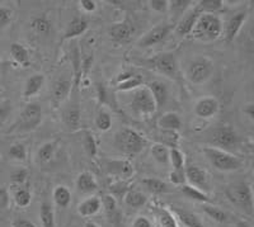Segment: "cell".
Masks as SVG:
<instances>
[{
  "mask_svg": "<svg viewBox=\"0 0 254 227\" xmlns=\"http://www.w3.org/2000/svg\"><path fill=\"white\" fill-rule=\"evenodd\" d=\"M222 33L221 19L216 14H199L193 29L190 32L192 38L201 42L216 41Z\"/></svg>",
  "mask_w": 254,
  "mask_h": 227,
  "instance_id": "obj_1",
  "label": "cell"
},
{
  "mask_svg": "<svg viewBox=\"0 0 254 227\" xmlns=\"http://www.w3.org/2000/svg\"><path fill=\"white\" fill-rule=\"evenodd\" d=\"M146 145V138L135 129L122 128L115 136L116 149L127 156L139 155Z\"/></svg>",
  "mask_w": 254,
  "mask_h": 227,
  "instance_id": "obj_2",
  "label": "cell"
},
{
  "mask_svg": "<svg viewBox=\"0 0 254 227\" xmlns=\"http://www.w3.org/2000/svg\"><path fill=\"white\" fill-rule=\"evenodd\" d=\"M203 154L210 161V164L219 171H237L243 165L242 160L229 153L228 150L208 146L203 149Z\"/></svg>",
  "mask_w": 254,
  "mask_h": 227,
  "instance_id": "obj_3",
  "label": "cell"
},
{
  "mask_svg": "<svg viewBox=\"0 0 254 227\" xmlns=\"http://www.w3.org/2000/svg\"><path fill=\"white\" fill-rule=\"evenodd\" d=\"M44 119V112H42V107L36 102H31L24 107V110L20 113L19 118L13 126L12 131L17 133L31 132L38 128Z\"/></svg>",
  "mask_w": 254,
  "mask_h": 227,
  "instance_id": "obj_4",
  "label": "cell"
},
{
  "mask_svg": "<svg viewBox=\"0 0 254 227\" xmlns=\"http://www.w3.org/2000/svg\"><path fill=\"white\" fill-rule=\"evenodd\" d=\"M147 69L162 74L169 79H178L179 76V67L178 61H177L176 55L173 52H160L156 54L153 57L147 58L145 61Z\"/></svg>",
  "mask_w": 254,
  "mask_h": 227,
  "instance_id": "obj_5",
  "label": "cell"
},
{
  "mask_svg": "<svg viewBox=\"0 0 254 227\" xmlns=\"http://www.w3.org/2000/svg\"><path fill=\"white\" fill-rule=\"evenodd\" d=\"M226 198L231 204L239 208L247 215H253V192L248 183H235L231 184L225 192Z\"/></svg>",
  "mask_w": 254,
  "mask_h": 227,
  "instance_id": "obj_6",
  "label": "cell"
},
{
  "mask_svg": "<svg viewBox=\"0 0 254 227\" xmlns=\"http://www.w3.org/2000/svg\"><path fill=\"white\" fill-rule=\"evenodd\" d=\"M212 74H214V62L206 56H198L190 60L186 69V78L194 85L208 81Z\"/></svg>",
  "mask_w": 254,
  "mask_h": 227,
  "instance_id": "obj_7",
  "label": "cell"
},
{
  "mask_svg": "<svg viewBox=\"0 0 254 227\" xmlns=\"http://www.w3.org/2000/svg\"><path fill=\"white\" fill-rule=\"evenodd\" d=\"M130 108L137 115L142 118H147L156 112V104L153 95L149 92L146 86L139 88L133 93V97L130 102Z\"/></svg>",
  "mask_w": 254,
  "mask_h": 227,
  "instance_id": "obj_8",
  "label": "cell"
},
{
  "mask_svg": "<svg viewBox=\"0 0 254 227\" xmlns=\"http://www.w3.org/2000/svg\"><path fill=\"white\" fill-rule=\"evenodd\" d=\"M237 132L230 126H219L216 128L211 129L207 135L208 144L212 147L226 150L237 146L238 144Z\"/></svg>",
  "mask_w": 254,
  "mask_h": 227,
  "instance_id": "obj_9",
  "label": "cell"
},
{
  "mask_svg": "<svg viewBox=\"0 0 254 227\" xmlns=\"http://www.w3.org/2000/svg\"><path fill=\"white\" fill-rule=\"evenodd\" d=\"M172 29H173V24H160L150 31H147L142 37L139 38L137 41V46L141 49H147V47L155 46L158 43L163 42L168 36L171 35Z\"/></svg>",
  "mask_w": 254,
  "mask_h": 227,
  "instance_id": "obj_10",
  "label": "cell"
},
{
  "mask_svg": "<svg viewBox=\"0 0 254 227\" xmlns=\"http://www.w3.org/2000/svg\"><path fill=\"white\" fill-rule=\"evenodd\" d=\"M220 103L212 95L199 98L194 104V114L201 119H210L219 113Z\"/></svg>",
  "mask_w": 254,
  "mask_h": 227,
  "instance_id": "obj_11",
  "label": "cell"
},
{
  "mask_svg": "<svg viewBox=\"0 0 254 227\" xmlns=\"http://www.w3.org/2000/svg\"><path fill=\"white\" fill-rule=\"evenodd\" d=\"M185 175L186 181H188V185H192L197 189L207 193L210 184H208L207 172L205 170L197 165H190V167L185 168Z\"/></svg>",
  "mask_w": 254,
  "mask_h": 227,
  "instance_id": "obj_12",
  "label": "cell"
},
{
  "mask_svg": "<svg viewBox=\"0 0 254 227\" xmlns=\"http://www.w3.org/2000/svg\"><path fill=\"white\" fill-rule=\"evenodd\" d=\"M247 17H248V12L247 10H239L235 12L231 15L226 22L225 27V41L228 43H231L239 35V32L242 31V27L246 23Z\"/></svg>",
  "mask_w": 254,
  "mask_h": 227,
  "instance_id": "obj_13",
  "label": "cell"
},
{
  "mask_svg": "<svg viewBox=\"0 0 254 227\" xmlns=\"http://www.w3.org/2000/svg\"><path fill=\"white\" fill-rule=\"evenodd\" d=\"M199 14L198 9L196 8V5L192 6L190 9H188L187 12L183 14V17L177 22L176 24V33L179 37H186V36H190L192 29H193L194 24H196L197 19H198Z\"/></svg>",
  "mask_w": 254,
  "mask_h": 227,
  "instance_id": "obj_14",
  "label": "cell"
},
{
  "mask_svg": "<svg viewBox=\"0 0 254 227\" xmlns=\"http://www.w3.org/2000/svg\"><path fill=\"white\" fill-rule=\"evenodd\" d=\"M135 27L128 20H124L120 23L113 24L110 28L108 33H110L111 38L117 43H128L132 40L133 35H135Z\"/></svg>",
  "mask_w": 254,
  "mask_h": 227,
  "instance_id": "obj_15",
  "label": "cell"
},
{
  "mask_svg": "<svg viewBox=\"0 0 254 227\" xmlns=\"http://www.w3.org/2000/svg\"><path fill=\"white\" fill-rule=\"evenodd\" d=\"M106 170L110 175L117 176L120 179L131 178L135 172L133 165L128 160H107Z\"/></svg>",
  "mask_w": 254,
  "mask_h": 227,
  "instance_id": "obj_16",
  "label": "cell"
},
{
  "mask_svg": "<svg viewBox=\"0 0 254 227\" xmlns=\"http://www.w3.org/2000/svg\"><path fill=\"white\" fill-rule=\"evenodd\" d=\"M72 84L69 79H58V80L54 83L51 89V97L52 102L56 107L61 106L64 102L66 101L67 97L70 95V92H71Z\"/></svg>",
  "mask_w": 254,
  "mask_h": 227,
  "instance_id": "obj_17",
  "label": "cell"
},
{
  "mask_svg": "<svg viewBox=\"0 0 254 227\" xmlns=\"http://www.w3.org/2000/svg\"><path fill=\"white\" fill-rule=\"evenodd\" d=\"M63 122L69 131H78L81 126V111L79 106L72 104L65 108L63 112Z\"/></svg>",
  "mask_w": 254,
  "mask_h": 227,
  "instance_id": "obj_18",
  "label": "cell"
},
{
  "mask_svg": "<svg viewBox=\"0 0 254 227\" xmlns=\"http://www.w3.org/2000/svg\"><path fill=\"white\" fill-rule=\"evenodd\" d=\"M76 190L81 194H90L98 189V181L92 172L83 171L80 172L75 181Z\"/></svg>",
  "mask_w": 254,
  "mask_h": 227,
  "instance_id": "obj_19",
  "label": "cell"
},
{
  "mask_svg": "<svg viewBox=\"0 0 254 227\" xmlns=\"http://www.w3.org/2000/svg\"><path fill=\"white\" fill-rule=\"evenodd\" d=\"M149 92L151 93L153 95L154 101H155L156 104V110L158 108H162V107L165 106L168 101V88L163 81H159V80H154L150 81V83L147 84L146 86Z\"/></svg>",
  "mask_w": 254,
  "mask_h": 227,
  "instance_id": "obj_20",
  "label": "cell"
},
{
  "mask_svg": "<svg viewBox=\"0 0 254 227\" xmlns=\"http://www.w3.org/2000/svg\"><path fill=\"white\" fill-rule=\"evenodd\" d=\"M45 85V75L44 74H33L29 76L26 81L23 90V98L26 101L33 98L41 92L42 86Z\"/></svg>",
  "mask_w": 254,
  "mask_h": 227,
  "instance_id": "obj_21",
  "label": "cell"
},
{
  "mask_svg": "<svg viewBox=\"0 0 254 227\" xmlns=\"http://www.w3.org/2000/svg\"><path fill=\"white\" fill-rule=\"evenodd\" d=\"M102 210V202L98 197L92 196L78 204V213L81 217H92Z\"/></svg>",
  "mask_w": 254,
  "mask_h": 227,
  "instance_id": "obj_22",
  "label": "cell"
},
{
  "mask_svg": "<svg viewBox=\"0 0 254 227\" xmlns=\"http://www.w3.org/2000/svg\"><path fill=\"white\" fill-rule=\"evenodd\" d=\"M88 29V22L84 18H74L67 24L66 31L64 33V40H72L79 36H83Z\"/></svg>",
  "mask_w": 254,
  "mask_h": 227,
  "instance_id": "obj_23",
  "label": "cell"
},
{
  "mask_svg": "<svg viewBox=\"0 0 254 227\" xmlns=\"http://www.w3.org/2000/svg\"><path fill=\"white\" fill-rule=\"evenodd\" d=\"M158 127L165 131H179L182 127V119L177 113L167 112L159 117Z\"/></svg>",
  "mask_w": 254,
  "mask_h": 227,
  "instance_id": "obj_24",
  "label": "cell"
},
{
  "mask_svg": "<svg viewBox=\"0 0 254 227\" xmlns=\"http://www.w3.org/2000/svg\"><path fill=\"white\" fill-rule=\"evenodd\" d=\"M56 150H58V144L55 141L45 142L38 147L37 153H36V161L41 165L49 164L50 161L55 158Z\"/></svg>",
  "mask_w": 254,
  "mask_h": 227,
  "instance_id": "obj_25",
  "label": "cell"
},
{
  "mask_svg": "<svg viewBox=\"0 0 254 227\" xmlns=\"http://www.w3.org/2000/svg\"><path fill=\"white\" fill-rule=\"evenodd\" d=\"M176 217V220H178L181 224L185 225L186 227H205L203 226L202 221L199 220V217L197 215L192 212H187V211H181V210H173L172 212Z\"/></svg>",
  "mask_w": 254,
  "mask_h": 227,
  "instance_id": "obj_26",
  "label": "cell"
},
{
  "mask_svg": "<svg viewBox=\"0 0 254 227\" xmlns=\"http://www.w3.org/2000/svg\"><path fill=\"white\" fill-rule=\"evenodd\" d=\"M158 144H162L167 146L168 149H178L179 146V136L178 131H165V129H160L158 135Z\"/></svg>",
  "mask_w": 254,
  "mask_h": 227,
  "instance_id": "obj_27",
  "label": "cell"
},
{
  "mask_svg": "<svg viewBox=\"0 0 254 227\" xmlns=\"http://www.w3.org/2000/svg\"><path fill=\"white\" fill-rule=\"evenodd\" d=\"M52 198L58 207L66 208L71 202V192L65 185H58L52 192Z\"/></svg>",
  "mask_w": 254,
  "mask_h": 227,
  "instance_id": "obj_28",
  "label": "cell"
},
{
  "mask_svg": "<svg viewBox=\"0 0 254 227\" xmlns=\"http://www.w3.org/2000/svg\"><path fill=\"white\" fill-rule=\"evenodd\" d=\"M10 55L13 60L22 66H28L29 63V54L28 50L22 45V43L14 42L10 45Z\"/></svg>",
  "mask_w": 254,
  "mask_h": 227,
  "instance_id": "obj_29",
  "label": "cell"
},
{
  "mask_svg": "<svg viewBox=\"0 0 254 227\" xmlns=\"http://www.w3.org/2000/svg\"><path fill=\"white\" fill-rule=\"evenodd\" d=\"M31 29L35 33L40 36H47L51 32L52 24L45 15H40V17H35L31 20Z\"/></svg>",
  "mask_w": 254,
  "mask_h": 227,
  "instance_id": "obj_30",
  "label": "cell"
},
{
  "mask_svg": "<svg viewBox=\"0 0 254 227\" xmlns=\"http://www.w3.org/2000/svg\"><path fill=\"white\" fill-rule=\"evenodd\" d=\"M124 199H125V203H126L128 207H132V208L144 207L147 202V198L142 194L141 192H139V190H133V189L127 190Z\"/></svg>",
  "mask_w": 254,
  "mask_h": 227,
  "instance_id": "obj_31",
  "label": "cell"
},
{
  "mask_svg": "<svg viewBox=\"0 0 254 227\" xmlns=\"http://www.w3.org/2000/svg\"><path fill=\"white\" fill-rule=\"evenodd\" d=\"M181 190H182V193L185 194L187 198L192 199V201H196V202H199V203H207L208 201H210V198H208L207 193L202 192V190L197 189V188L192 187V185H188V184H183L182 187H181Z\"/></svg>",
  "mask_w": 254,
  "mask_h": 227,
  "instance_id": "obj_32",
  "label": "cell"
},
{
  "mask_svg": "<svg viewBox=\"0 0 254 227\" xmlns=\"http://www.w3.org/2000/svg\"><path fill=\"white\" fill-rule=\"evenodd\" d=\"M224 6V1L221 0H201L197 1L196 8L198 9V12L202 14H215V12L220 10Z\"/></svg>",
  "mask_w": 254,
  "mask_h": 227,
  "instance_id": "obj_33",
  "label": "cell"
},
{
  "mask_svg": "<svg viewBox=\"0 0 254 227\" xmlns=\"http://www.w3.org/2000/svg\"><path fill=\"white\" fill-rule=\"evenodd\" d=\"M194 3L196 1H190V0H173V1H169V8H168V10H171L173 13V15H176L177 19L179 20L188 9L192 8V4Z\"/></svg>",
  "mask_w": 254,
  "mask_h": 227,
  "instance_id": "obj_34",
  "label": "cell"
},
{
  "mask_svg": "<svg viewBox=\"0 0 254 227\" xmlns=\"http://www.w3.org/2000/svg\"><path fill=\"white\" fill-rule=\"evenodd\" d=\"M144 85V80L140 75H132L131 78H128L127 80L122 81V83L117 84L116 86V90L117 92H131V90H136L141 88Z\"/></svg>",
  "mask_w": 254,
  "mask_h": 227,
  "instance_id": "obj_35",
  "label": "cell"
},
{
  "mask_svg": "<svg viewBox=\"0 0 254 227\" xmlns=\"http://www.w3.org/2000/svg\"><path fill=\"white\" fill-rule=\"evenodd\" d=\"M40 219L44 227H55V215L52 206L47 202H44L40 207Z\"/></svg>",
  "mask_w": 254,
  "mask_h": 227,
  "instance_id": "obj_36",
  "label": "cell"
},
{
  "mask_svg": "<svg viewBox=\"0 0 254 227\" xmlns=\"http://www.w3.org/2000/svg\"><path fill=\"white\" fill-rule=\"evenodd\" d=\"M142 184L153 194H163V193H167L169 190L167 183L156 178H145L142 180Z\"/></svg>",
  "mask_w": 254,
  "mask_h": 227,
  "instance_id": "obj_37",
  "label": "cell"
},
{
  "mask_svg": "<svg viewBox=\"0 0 254 227\" xmlns=\"http://www.w3.org/2000/svg\"><path fill=\"white\" fill-rule=\"evenodd\" d=\"M202 210L211 220H214V221L219 222V224H224V222L228 221V215L221 208L216 207V206H210L207 203H203Z\"/></svg>",
  "mask_w": 254,
  "mask_h": 227,
  "instance_id": "obj_38",
  "label": "cell"
},
{
  "mask_svg": "<svg viewBox=\"0 0 254 227\" xmlns=\"http://www.w3.org/2000/svg\"><path fill=\"white\" fill-rule=\"evenodd\" d=\"M13 199H14V203L17 204L18 207H28L32 201L31 190L28 188H18V189L14 190Z\"/></svg>",
  "mask_w": 254,
  "mask_h": 227,
  "instance_id": "obj_39",
  "label": "cell"
},
{
  "mask_svg": "<svg viewBox=\"0 0 254 227\" xmlns=\"http://www.w3.org/2000/svg\"><path fill=\"white\" fill-rule=\"evenodd\" d=\"M95 127L99 131H102V132L110 131L111 127H112V117H111V114L107 111L101 110L98 114L95 115Z\"/></svg>",
  "mask_w": 254,
  "mask_h": 227,
  "instance_id": "obj_40",
  "label": "cell"
},
{
  "mask_svg": "<svg viewBox=\"0 0 254 227\" xmlns=\"http://www.w3.org/2000/svg\"><path fill=\"white\" fill-rule=\"evenodd\" d=\"M151 155L154 160H156L159 164H167L169 161V149L162 144H154L151 146Z\"/></svg>",
  "mask_w": 254,
  "mask_h": 227,
  "instance_id": "obj_41",
  "label": "cell"
},
{
  "mask_svg": "<svg viewBox=\"0 0 254 227\" xmlns=\"http://www.w3.org/2000/svg\"><path fill=\"white\" fill-rule=\"evenodd\" d=\"M159 227H178L176 217L168 210H159L158 212Z\"/></svg>",
  "mask_w": 254,
  "mask_h": 227,
  "instance_id": "obj_42",
  "label": "cell"
},
{
  "mask_svg": "<svg viewBox=\"0 0 254 227\" xmlns=\"http://www.w3.org/2000/svg\"><path fill=\"white\" fill-rule=\"evenodd\" d=\"M8 155L17 161H26L27 160V149L23 144H13L8 151Z\"/></svg>",
  "mask_w": 254,
  "mask_h": 227,
  "instance_id": "obj_43",
  "label": "cell"
},
{
  "mask_svg": "<svg viewBox=\"0 0 254 227\" xmlns=\"http://www.w3.org/2000/svg\"><path fill=\"white\" fill-rule=\"evenodd\" d=\"M84 149L87 151L88 155L90 158H94L98 153V147H97V141H95V137L92 132L87 131L85 136H84Z\"/></svg>",
  "mask_w": 254,
  "mask_h": 227,
  "instance_id": "obj_44",
  "label": "cell"
},
{
  "mask_svg": "<svg viewBox=\"0 0 254 227\" xmlns=\"http://www.w3.org/2000/svg\"><path fill=\"white\" fill-rule=\"evenodd\" d=\"M13 111V104L9 99L0 101V128L5 124Z\"/></svg>",
  "mask_w": 254,
  "mask_h": 227,
  "instance_id": "obj_45",
  "label": "cell"
},
{
  "mask_svg": "<svg viewBox=\"0 0 254 227\" xmlns=\"http://www.w3.org/2000/svg\"><path fill=\"white\" fill-rule=\"evenodd\" d=\"M169 161L173 169H185V155L178 149H169Z\"/></svg>",
  "mask_w": 254,
  "mask_h": 227,
  "instance_id": "obj_46",
  "label": "cell"
},
{
  "mask_svg": "<svg viewBox=\"0 0 254 227\" xmlns=\"http://www.w3.org/2000/svg\"><path fill=\"white\" fill-rule=\"evenodd\" d=\"M102 207L104 208L107 215H113L116 212V208H117V201H116L115 197L112 194H106L103 198L101 199Z\"/></svg>",
  "mask_w": 254,
  "mask_h": 227,
  "instance_id": "obj_47",
  "label": "cell"
},
{
  "mask_svg": "<svg viewBox=\"0 0 254 227\" xmlns=\"http://www.w3.org/2000/svg\"><path fill=\"white\" fill-rule=\"evenodd\" d=\"M13 20V12L6 6H0V28H5Z\"/></svg>",
  "mask_w": 254,
  "mask_h": 227,
  "instance_id": "obj_48",
  "label": "cell"
},
{
  "mask_svg": "<svg viewBox=\"0 0 254 227\" xmlns=\"http://www.w3.org/2000/svg\"><path fill=\"white\" fill-rule=\"evenodd\" d=\"M169 179L174 185H181L186 184V175H185V169H173L169 174Z\"/></svg>",
  "mask_w": 254,
  "mask_h": 227,
  "instance_id": "obj_49",
  "label": "cell"
},
{
  "mask_svg": "<svg viewBox=\"0 0 254 227\" xmlns=\"http://www.w3.org/2000/svg\"><path fill=\"white\" fill-rule=\"evenodd\" d=\"M149 5L154 12L167 13L168 8H169V1H167V0H150Z\"/></svg>",
  "mask_w": 254,
  "mask_h": 227,
  "instance_id": "obj_50",
  "label": "cell"
},
{
  "mask_svg": "<svg viewBox=\"0 0 254 227\" xmlns=\"http://www.w3.org/2000/svg\"><path fill=\"white\" fill-rule=\"evenodd\" d=\"M27 178H28V172H27V170L19 169L17 170V171L13 172L12 176H10V180H12V183L14 185H22L24 181L27 180Z\"/></svg>",
  "mask_w": 254,
  "mask_h": 227,
  "instance_id": "obj_51",
  "label": "cell"
},
{
  "mask_svg": "<svg viewBox=\"0 0 254 227\" xmlns=\"http://www.w3.org/2000/svg\"><path fill=\"white\" fill-rule=\"evenodd\" d=\"M9 203H10V197H9L8 190L0 187V211L6 210Z\"/></svg>",
  "mask_w": 254,
  "mask_h": 227,
  "instance_id": "obj_52",
  "label": "cell"
},
{
  "mask_svg": "<svg viewBox=\"0 0 254 227\" xmlns=\"http://www.w3.org/2000/svg\"><path fill=\"white\" fill-rule=\"evenodd\" d=\"M79 5L85 13H93L97 9V3L94 0H81L79 1Z\"/></svg>",
  "mask_w": 254,
  "mask_h": 227,
  "instance_id": "obj_53",
  "label": "cell"
},
{
  "mask_svg": "<svg viewBox=\"0 0 254 227\" xmlns=\"http://www.w3.org/2000/svg\"><path fill=\"white\" fill-rule=\"evenodd\" d=\"M131 227H151V222L150 220L145 217V216H139V217H136L133 220L132 225Z\"/></svg>",
  "mask_w": 254,
  "mask_h": 227,
  "instance_id": "obj_54",
  "label": "cell"
},
{
  "mask_svg": "<svg viewBox=\"0 0 254 227\" xmlns=\"http://www.w3.org/2000/svg\"><path fill=\"white\" fill-rule=\"evenodd\" d=\"M97 93H98V99L102 104L107 103L108 102V92L107 89L104 88V85L102 84H98L97 85Z\"/></svg>",
  "mask_w": 254,
  "mask_h": 227,
  "instance_id": "obj_55",
  "label": "cell"
},
{
  "mask_svg": "<svg viewBox=\"0 0 254 227\" xmlns=\"http://www.w3.org/2000/svg\"><path fill=\"white\" fill-rule=\"evenodd\" d=\"M12 227H36V225L26 219H15L12 222Z\"/></svg>",
  "mask_w": 254,
  "mask_h": 227,
  "instance_id": "obj_56",
  "label": "cell"
},
{
  "mask_svg": "<svg viewBox=\"0 0 254 227\" xmlns=\"http://www.w3.org/2000/svg\"><path fill=\"white\" fill-rule=\"evenodd\" d=\"M244 114H247L249 117V119H253L254 118V104L249 103L247 106H244Z\"/></svg>",
  "mask_w": 254,
  "mask_h": 227,
  "instance_id": "obj_57",
  "label": "cell"
},
{
  "mask_svg": "<svg viewBox=\"0 0 254 227\" xmlns=\"http://www.w3.org/2000/svg\"><path fill=\"white\" fill-rule=\"evenodd\" d=\"M132 75H135L132 71H124V72H121V74H120L119 76H117V79H116V80H117V84L122 83V81H125V80H127V79L131 78Z\"/></svg>",
  "mask_w": 254,
  "mask_h": 227,
  "instance_id": "obj_58",
  "label": "cell"
},
{
  "mask_svg": "<svg viewBox=\"0 0 254 227\" xmlns=\"http://www.w3.org/2000/svg\"><path fill=\"white\" fill-rule=\"evenodd\" d=\"M235 227H252V226H251V224H248L247 221H239V222H237Z\"/></svg>",
  "mask_w": 254,
  "mask_h": 227,
  "instance_id": "obj_59",
  "label": "cell"
},
{
  "mask_svg": "<svg viewBox=\"0 0 254 227\" xmlns=\"http://www.w3.org/2000/svg\"><path fill=\"white\" fill-rule=\"evenodd\" d=\"M84 227H99V226L97 224H94V222L88 221V222H85V226Z\"/></svg>",
  "mask_w": 254,
  "mask_h": 227,
  "instance_id": "obj_60",
  "label": "cell"
}]
</instances>
